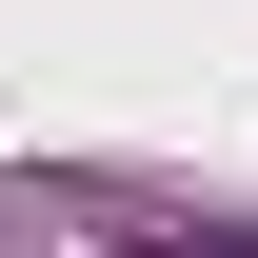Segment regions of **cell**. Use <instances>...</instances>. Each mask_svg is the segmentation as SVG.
Listing matches in <instances>:
<instances>
[{
    "label": "cell",
    "instance_id": "1",
    "mask_svg": "<svg viewBox=\"0 0 258 258\" xmlns=\"http://www.w3.org/2000/svg\"><path fill=\"white\" fill-rule=\"evenodd\" d=\"M159 258H258V238H159Z\"/></svg>",
    "mask_w": 258,
    "mask_h": 258
}]
</instances>
